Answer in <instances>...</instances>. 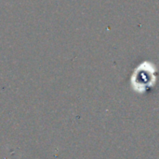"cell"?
Returning <instances> with one entry per match:
<instances>
[{
	"mask_svg": "<svg viewBox=\"0 0 159 159\" xmlns=\"http://www.w3.org/2000/svg\"><path fill=\"white\" fill-rule=\"evenodd\" d=\"M157 81L156 67L148 62H144L136 67L131 77V85L138 93H144L153 87Z\"/></svg>",
	"mask_w": 159,
	"mask_h": 159,
	"instance_id": "6da1fadb",
	"label": "cell"
}]
</instances>
